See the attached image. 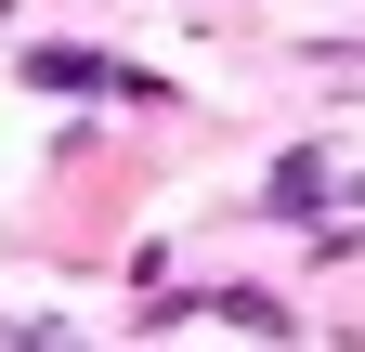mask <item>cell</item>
<instances>
[{
	"label": "cell",
	"instance_id": "cell-1",
	"mask_svg": "<svg viewBox=\"0 0 365 352\" xmlns=\"http://www.w3.org/2000/svg\"><path fill=\"white\" fill-rule=\"evenodd\" d=\"M118 66H91V53H39V92H105Z\"/></svg>",
	"mask_w": 365,
	"mask_h": 352
}]
</instances>
